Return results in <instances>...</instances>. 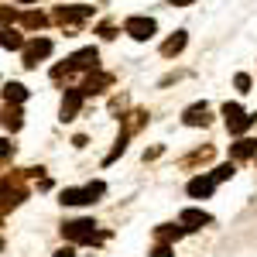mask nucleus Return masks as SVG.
Returning <instances> with one entry per match:
<instances>
[{
    "label": "nucleus",
    "instance_id": "obj_28",
    "mask_svg": "<svg viewBox=\"0 0 257 257\" xmlns=\"http://www.w3.org/2000/svg\"><path fill=\"white\" fill-rule=\"evenodd\" d=\"M18 4H38V0H18Z\"/></svg>",
    "mask_w": 257,
    "mask_h": 257
},
{
    "label": "nucleus",
    "instance_id": "obj_13",
    "mask_svg": "<svg viewBox=\"0 0 257 257\" xmlns=\"http://www.w3.org/2000/svg\"><path fill=\"white\" fill-rule=\"evenodd\" d=\"M0 123H4L7 131H21V127H24V113H21L18 103H7V106H4V113H0Z\"/></svg>",
    "mask_w": 257,
    "mask_h": 257
},
{
    "label": "nucleus",
    "instance_id": "obj_19",
    "mask_svg": "<svg viewBox=\"0 0 257 257\" xmlns=\"http://www.w3.org/2000/svg\"><path fill=\"white\" fill-rule=\"evenodd\" d=\"M182 233H185V226L178 223V226H161V230H158V233H155V237H158L161 243H172V240H178V237H182Z\"/></svg>",
    "mask_w": 257,
    "mask_h": 257
},
{
    "label": "nucleus",
    "instance_id": "obj_1",
    "mask_svg": "<svg viewBox=\"0 0 257 257\" xmlns=\"http://www.w3.org/2000/svg\"><path fill=\"white\" fill-rule=\"evenodd\" d=\"M76 69H86V72H89V69H99V52L96 48H82V52H76L65 65L52 69V79H62V76H69V72H76Z\"/></svg>",
    "mask_w": 257,
    "mask_h": 257
},
{
    "label": "nucleus",
    "instance_id": "obj_23",
    "mask_svg": "<svg viewBox=\"0 0 257 257\" xmlns=\"http://www.w3.org/2000/svg\"><path fill=\"white\" fill-rule=\"evenodd\" d=\"M148 257H172V247H168V243H158V247H155Z\"/></svg>",
    "mask_w": 257,
    "mask_h": 257
},
{
    "label": "nucleus",
    "instance_id": "obj_8",
    "mask_svg": "<svg viewBox=\"0 0 257 257\" xmlns=\"http://www.w3.org/2000/svg\"><path fill=\"white\" fill-rule=\"evenodd\" d=\"M113 86V76L110 72H99V69H89V76L82 79V93L86 96H96V93H103V89H110Z\"/></svg>",
    "mask_w": 257,
    "mask_h": 257
},
{
    "label": "nucleus",
    "instance_id": "obj_14",
    "mask_svg": "<svg viewBox=\"0 0 257 257\" xmlns=\"http://www.w3.org/2000/svg\"><path fill=\"white\" fill-rule=\"evenodd\" d=\"M185 123H189V127H206V123H209V106H206V103H196V106H189V110H185Z\"/></svg>",
    "mask_w": 257,
    "mask_h": 257
},
{
    "label": "nucleus",
    "instance_id": "obj_9",
    "mask_svg": "<svg viewBox=\"0 0 257 257\" xmlns=\"http://www.w3.org/2000/svg\"><path fill=\"white\" fill-rule=\"evenodd\" d=\"M123 31H127L131 38H138V41H148L155 35V21L151 18H127L123 21Z\"/></svg>",
    "mask_w": 257,
    "mask_h": 257
},
{
    "label": "nucleus",
    "instance_id": "obj_2",
    "mask_svg": "<svg viewBox=\"0 0 257 257\" xmlns=\"http://www.w3.org/2000/svg\"><path fill=\"white\" fill-rule=\"evenodd\" d=\"M62 237L72 240V243H99L96 223L93 219H72V223H62Z\"/></svg>",
    "mask_w": 257,
    "mask_h": 257
},
{
    "label": "nucleus",
    "instance_id": "obj_24",
    "mask_svg": "<svg viewBox=\"0 0 257 257\" xmlns=\"http://www.w3.org/2000/svg\"><path fill=\"white\" fill-rule=\"evenodd\" d=\"M233 82H237V89H240V93H247V89H250V76H243V72H240V76H237Z\"/></svg>",
    "mask_w": 257,
    "mask_h": 257
},
{
    "label": "nucleus",
    "instance_id": "obj_27",
    "mask_svg": "<svg viewBox=\"0 0 257 257\" xmlns=\"http://www.w3.org/2000/svg\"><path fill=\"white\" fill-rule=\"evenodd\" d=\"M182 4H192V0H172V7H182Z\"/></svg>",
    "mask_w": 257,
    "mask_h": 257
},
{
    "label": "nucleus",
    "instance_id": "obj_3",
    "mask_svg": "<svg viewBox=\"0 0 257 257\" xmlns=\"http://www.w3.org/2000/svg\"><path fill=\"white\" fill-rule=\"evenodd\" d=\"M223 117H226V131H230V134H243V131H250L257 123V113L240 110L237 103H226V106H223Z\"/></svg>",
    "mask_w": 257,
    "mask_h": 257
},
{
    "label": "nucleus",
    "instance_id": "obj_6",
    "mask_svg": "<svg viewBox=\"0 0 257 257\" xmlns=\"http://www.w3.org/2000/svg\"><path fill=\"white\" fill-rule=\"evenodd\" d=\"M86 18H93V7H82V4H72V7H59L55 11V21L62 28H79Z\"/></svg>",
    "mask_w": 257,
    "mask_h": 257
},
{
    "label": "nucleus",
    "instance_id": "obj_26",
    "mask_svg": "<svg viewBox=\"0 0 257 257\" xmlns=\"http://www.w3.org/2000/svg\"><path fill=\"white\" fill-rule=\"evenodd\" d=\"M52 257H76V250H72V247H62V250H55Z\"/></svg>",
    "mask_w": 257,
    "mask_h": 257
},
{
    "label": "nucleus",
    "instance_id": "obj_4",
    "mask_svg": "<svg viewBox=\"0 0 257 257\" xmlns=\"http://www.w3.org/2000/svg\"><path fill=\"white\" fill-rule=\"evenodd\" d=\"M103 192H106V185H103V182H93V185H86V189H65V192H62V202H65V206H89V202H96Z\"/></svg>",
    "mask_w": 257,
    "mask_h": 257
},
{
    "label": "nucleus",
    "instance_id": "obj_12",
    "mask_svg": "<svg viewBox=\"0 0 257 257\" xmlns=\"http://www.w3.org/2000/svg\"><path fill=\"white\" fill-rule=\"evenodd\" d=\"M82 89H65V99H62V120H72L76 113H79V106H82Z\"/></svg>",
    "mask_w": 257,
    "mask_h": 257
},
{
    "label": "nucleus",
    "instance_id": "obj_11",
    "mask_svg": "<svg viewBox=\"0 0 257 257\" xmlns=\"http://www.w3.org/2000/svg\"><path fill=\"white\" fill-rule=\"evenodd\" d=\"M213 189H216V178L213 175H199L189 182V196L192 199H209L213 196Z\"/></svg>",
    "mask_w": 257,
    "mask_h": 257
},
{
    "label": "nucleus",
    "instance_id": "obj_17",
    "mask_svg": "<svg viewBox=\"0 0 257 257\" xmlns=\"http://www.w3.org/2000/svg\"><path fill=\"white\" fill-rule=\"evenodd\" d=\"M230 155H233V158H250V155H257V141H237V144H233V148H230Z\"/></svg>",
    "mask_w": 257,
    "mask_h": 257
},
{
    "label": "nucleus",
    "instance_id": "obj_7",
    "mask_svg": "<svg viewBox=\"0 0 257 257\" xmlns=\"http://www.w3.org/2000/svg\"><path fill=\"white\" fill-rule=\"evenodd\" d=\"M52 55V41L48 38H35L28 41V48H24V69H35L41 59H48Z\"/></svg>",
    "mask_w": 257,
    "mask_h": 257
},
{
    "label": "nucleus",
    "instance_id": "obj_20",
    "mask_svg": "<svg viewBox=\"0 0 257 257\" xmlns=\"http://www.w3.org/2000/svg\"><path fill=\"white\" fill-rule=\"evenodd\" d=\"M21 24H24V28H31V31H35V28H45V24H48V18H45V14H41V11H28V14H24V18H21Z\"/></svg>",
    "mask_w": 257,
    "mask_h": 257
},
{
    "label": "nucleus",
    "instance_id": "obj_22",
    "mask_svg": "<svg viewBox=\"0 0 257 257\" xmlns=\"http://www.w3.org/2000/svg\"><path fill=\"white\" fill-rule=\"evenodd\" d=\"M7 21H18V11L14 7H0V24H7Z\"/></svg>",
    "mask_w": 257,
    "mask_h": 257
},
{
    "label": "nucleus",
    "instance_id": "obj_15",
    "mask_svg": "<svg viewBox=\"0 0 257 257\" xmlns=\"http://www.w3.org/2000/svg\"><path fill=\"white\" fill-rule=\"evenodd\" d=\"M185 31H175V35H172V38L165 41V45H161V55H165V59H175L178 52H182V48H185Z\"/></svg>",
    "mask_w": 257,
    "mask_h": 257
},
{
    "label": "nucleus",
    "instance_id": "obj_29",
    "mask_svg": "<svg viewBox=\"0 0 257 257\" xmlns=\"http://www.w3.org/2000/svg\"><path fill=\"white\" fill-rule=\"evenodd\" d=\"M0 250H4V240H0Z\"/></svg>",
    "mask_w": 257,
    "mask_h": 257
},
{
    "label": "nucleus",
    "instance_id": "obj_16",
    "mask_svg": "<svg viewBox=\"0 0 257 257\" xmlns=\"http://www.w3.org/2000/svg\"><path fill=\"white\" fill-rule=\"evenodd\" d=\"M0 48H24V38L14 28H0Z\"/></svg>",
    "mask_w": 257,
    "mask_h": 257
},
{
    "label": "nucleus",
    "instance_id": "obj_10",
    "mask_svg": "<svg viewBox=\"0 0 257 257\" xmlns=\"http://www.w3.org/2000/svg\"><path fill=\"white\" fill-rule=\"evenodd\" d=\"M178 223H182L185 230H202V226H209V223H213V216H209V213H202V209H182Z\"/></svg>",
    "mask_w": 257,
    "mask_h": 257
},
{
    "label": "nucleus",
    "instance_id": "obj_5",
    "mask_svg": "<svg viewBox=\"0 0 257 257\" xmlns=\"http://www.w3.org/2000/svg\"><path fill=\"white\" fill-rule=\"evenodd\" d=\"M24 196H28V189H24L21 175L14 178V182H11V178H4V182H0V209H11V206H18Z\"/></svg>",
    "mask_w": 257,
    "mask_h": 257
},
{
    "label": "nucleus",
    "instance_id": "obj_25",
    "mask_svg": "<svg viewBox=\"0 0 257 257\" xmlns=\"http://www.w3.org/2000/svg\"><path fill=\"white\" fill-rule=\"evenodd\" d=\"M14 155V144H7V141H0V161L4 158H11Z\"/></svg>",
    "mask_w": 257,
    "mask_h": 257
},
{
    "label": "nucleus",
    "instance_id": "obj_21",
    "mask_svg": "<svg viewBox=\"0 0 257 257\" xmlns=\"http://www.w3.org/2000/svg\"><path fill=\"white\" fill-rule=\"evenodd\" d=\"M213 178H216V182H223V178H233V165H219L216 172H213Z\"/></svg>",
    "mask_w": 257,
    "mask_h": 257
},
{
    "label": "nucleus",
    "instance_id": "obj_18",
    "mask_svg": "<svg viewBox=\"0 0 257 257\" xmlns=\"http://www.w3.org/2000/svg\"><path fill=\"white\" fill-rule=\"evenodd\" d=\"M4 99H7V103H24V99H28V89H24L21 82H7V86H4Z\"/></svg>",
    "mask_w": 257,
    "mask_h": 257
}]
</instances>
